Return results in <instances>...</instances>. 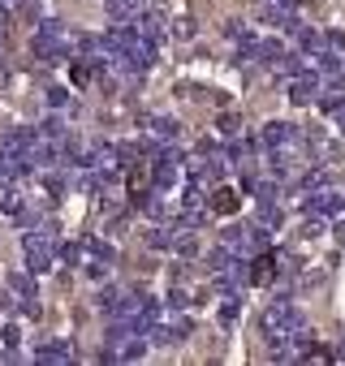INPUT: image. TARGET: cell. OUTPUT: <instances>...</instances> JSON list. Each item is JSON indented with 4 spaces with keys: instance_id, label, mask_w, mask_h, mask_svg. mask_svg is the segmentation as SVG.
Listing matches in <instances>:
<instances>
[{
    "instance_id": "1",
    "label": "cell",
    "mask_w": 345,
    "mask_h": 366,
    "mask_svg": "<svg viewBox=\"0 0 345 366\" xmlns=\"http://www.w3.org/2000/svg\"><path fill=\"white\" fill-rule=\"evenodd\" d=\"M341 125H345V112H341Z\"/></svg>"
}]
</instances>
